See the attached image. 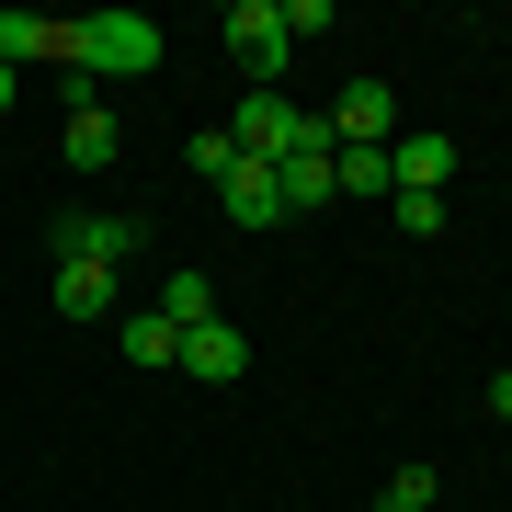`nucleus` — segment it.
<instances>
[{"instance_id":"nucleus-4","label":"nucleus","mask_w":512,"mask_h":512,"mask_svg":"<svg viewBox=\"0 0 512 512\" xmlns=\"http://www.w3.org/2000/svg\"><path fill=\"white\" fill-rule=\"evenodd\" d=\"M319 126H330V148H387L399 137V92H387V80H342V103H330Z\"/></svg>"},{"instance_id":"nucleus-16","label":"nucleus","mask_w":512,"mask_h":512,"mask_svg":"<svg viewBox=\"0 0 512 512\" xmlns=\"http://www.w3.org/2000/svg\"><path fill=\"white\" fill-rule=\"evenodd\" d=\"M433 501H444L433 467H399V478H387V512H433Z\"/></svg>"},{"instance_id":"nucleus-9","label":"nucleus","mask_w":512,"mask_h":512,"mask_svg":"<svg viewBox=\"0 0 512 512\" xmlns=\"http://www.w3.org/2000/svg\"><path fill=\"white\" fill-rule=\"evenodd\" d=\"M57 148H69V171H114V148H126V126H114V103H80Z\"/></svg>"},{"instance_id":"nucleus-14","label":"nucleus","mask_w":512,"mask_h":512,"mask_svg":"<svg viewBox=\"0 0 512 512\" xmlns=\"http://www.w3.org/2000/svg\"><path fill=\"white\" fill-rule=\"evenodd\" d=\"M57 308L69 319H114V274L103 262H57Z\"/></svg>"},{"instance_id":"nucleus-10","label":"nucleus","mask_w":512,"mask_h":512,"mask_svg":"<svg viewBox=\"0 0 512 512\" xmlns=\"http://www.w3.org/2000/svg\"><path fill=\"white\" fill-rule=\"evenodd\" d=\"M274 194H285V217H319V205H330V148H296V160H274Z\"/></svg>"},{"instance_id":"nucleus-19","label":"nucleus","mask_w":512,"mask_h":512,"mask_svg":"<svg viewBox=\"0 0 512 512\" xmlns=\"http://www.w3.org/2000/svg\"><path fill=\"white\" fill-rule=\"evenodd\" d=\"M490 410H501V421H512V365H501V376H490Z\"/></svg>"},{"instance_id":"nucleus-11","label":"nucleus","mask_w":512,"mask_h":512,"mask_svg":"<svg viewBox=\"0 0 512 512\" xmlns=\"http://www.w3.org/2000/svg\"><path fill=\"white\" fill-rule=\"evenodd\" d=\"M114 342H126V365H183V330H171L160 308H137V319H114Z\"/></svg>"},{"instance_id":"nucleus-1","label":"nucleus","mask_w":512,"mask_h":512,"mask_svg":"<svg viewBox=\"0 0 512 512\" xmlns=\"http://www.w3.org/2000/svg\"><path fill=\"white\" fill-rule=\"evenodd\" d=\"M57 57H69L80 80H148V69H160V23H148V12H80Z\"/></svg>"},{"instance_id":"nucleus-8","label":"nucleus","mask_w":512,"mask_h":512,"mask_svg":"<svg viewBox=\"0 0 512 512\" xmlns=\"http://www.w3.org/2000/svg\"><path fill=\"white\" fill-rule=\"evenodd\" d=\"M217 194H228V228H285V194H274V160H239V171H228Z\"/></svg>"},{"instance_id":"nucleus-2","label":"nucleus","mask_w":512,"mask_h":512,"mask_svg":"<svg viewBox=\"0 0 512 512\" xmlns=\"http://www.w3.org/2000/svg\"><path fill=\"white\" fill-rule=\"evenodd\" d=\"M228 137H239V160H296V148H330V126L319 114H296L285 92H251L228 114Z\"/></svg>"},{"instance_id":"nucleus-18","label":"nucleus","mask_w":512,"mask_h":512,"mask_svg":"<svg viewBox=\"0 0 512 512\" xmlns=\"http://www.w3.org/2000/svg\"><path fill=\"white\" fill-rule=\"evenodd\" d=\"M387 217H399L410 239H433V228H444V194H387Z\"/></svg>"},{"instance_id":"nucleus-17","label":"nucleus","mask_w":512,"mask_h":512,"mask_svg":"<svg viewBox=\"0 0 512 512\" xmlns=\"http://www.w3.org/2000/svg\"><path fill=\"white\" fill-rule=\"evenodd\" d=\"M194 171H205V183H228V171H239V137L205 126V137H194Z\"/></svg>"},{"instance_id":"nucleus-7","label":"nucleus","mask_w":512,"mask_h":512,"mask_svg":"<svg viewBox=\"0 0 512 512\" xmlns=\"http://www.w3.org/2000/svg\"><path fill=\"white\" fill-rule=\"evenodd\" d=\"M126 251H137V217H57V262H103L114 274Z\"/></svg>"},{"instance_id":"nucleus-12","label":"nucleus","mask_w":512,"mask_h":512,"mask_svg":"<svg viewBox=\"0 0 512 512\" xmlns=\"http://www.w3.org/2000/svg\"><path fill=\"white\" fill-rule=\"evenodd\" d=\"M330 194H353V205H387V148H330Z\"/></svg>"},{"instance_id":"nucleus-6","label":"nucleus","mask_w":512,"mask_h":512,"mask_svg":"<svg viewBox=\"0 0 512 512\" xmlns=\"http://www.w3.org/2000/svg\"><path fill=\"white\" fill-rule=\"evenodd\" d=\"M183 376H205V387L251 376V330H239V319H194L183 330Z\"/></svg>"},{"instance_id":"nucleus-3","label":"nucleus","mask_w":512,"mask_h":512,"mask_svg":"<svg viewBox=\"0 0 512 512\" xmlns=\"http://www.w3.org/2000/svg\"><path fill=\"white\" fill-rule=\"evenodd\" d=\"M217 35H228V57H239V69H251V92H285L296 35H285V12H274V0H228V23H217Z\"/></svg>"},{"instance_id":"nucleus-20","label":"nucleus","mask_w":512,"mask_h":512,"mask_svg":"<svg viewBox=\"0 0 512 512\" xmlns=\"http://www.w3.org/2000/svg\"><path fill=\"white\" fill-rule=\"evenodd\" d=\"M0 114H12V69H0Z\"/></svg>"},{"instance_id":"nucleus-5","label":"nucleus","mask_w":512,"mask_h":512,"mask_svg":"<svg viewBox=\"0 0 512 512\" xmlns=\"http://www.w3.org/2000/svg\"><path fill=\"white\" fill-rule=\"evenodd\" d=\"M444 183H456V137H433V126L387 137V194H444Z\"/></svg>"},{"instance_id":"nucleus-13","label":"nucleus","mask_w":512,"mask_h":512,"mask_svg":"<svg viewBox=\"0 0 512 512\" xmlns=\"http://www.w3.org/2000/svg\"><path fill=\"white\" fill-rule=\"evenodd\" d=\"M69 46V23H46V12H0V69H23V57H57Z\"/></svg>"},{"instance_id":"nucleus-15","label":"nucleus","mask_w":512,"mask_h":512,"mask_svg":"<svg viewBox=\"0 0 512 512\" xmlns=\"http://www.w3.org/2000/svg\"><path fill=\"white\" fill-rule=\"evenodd\" d=\"M160 319H171V330H194V319H217V285H205L194 262H183V274L160 285Z\"/></svg>"}]
</instances>
